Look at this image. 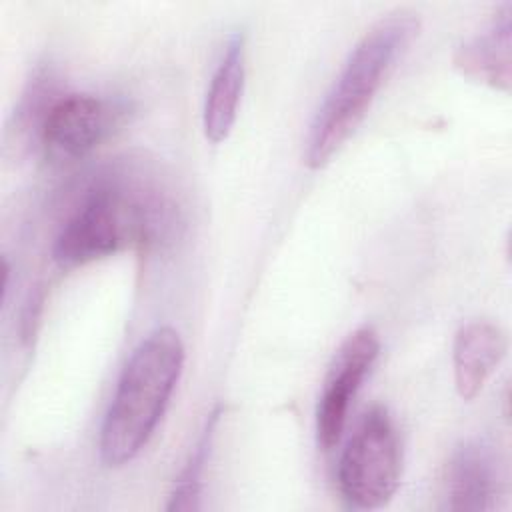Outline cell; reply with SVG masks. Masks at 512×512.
<instances>
[{
  "label": "cell",
  "instance_id": "cell-4",
  "mask_svg": "<svg viewBox=\"0 0 512 512\" xmlns=\"http://www.w3.org/2000/svg\"><path fill=\"white\" fill-rule=\"evenodd\" d=\"M400 476L402 448L396 426L384 406H372L342 450L340 492L354 508L374 510L396 494Z\"/></svg>",
  "mask_w": 512,
  "mask_h": 512
},
{
  "label": "cell",
  "instance_id": "cell-5",
  "mask_svg": "<svg viewBox=\"0 0 512 512\" xmlns=\"http://www.w3.org/2000/svg\"><path fill=\"white\" fill-rule=\"evenodd\" d=\"M380 340L374 328L362 326L354 330L338 348L316 408V436L322 450H332L344 430L348 408L356 396L364 376L374 364Z\"/></svg>",
  "mask_w": 512,
  "mask_h": 512
},
{
  "label": "cell",
  "instance_id": "cell-8",
  "mask_svg": "<svg viewBox=\"0 0 512 512\" xmlns=\"http://www.w3.org/2000/svg\"><path fill=\"white\" fill-rule=\"evenodd\" d=\"M506 348L508 340L504 330L488 320H472L456 332L452 360L460 398L472 400L478 396L488 376L504 358Z\"/></svg>",
  "mask_w": 512,
  "mask_h": 512
},
{
  "label": "cell",
  "instance_id": "cell-11",
  "mask_svg": "<svg viewBox=\"0 0 512 512\" xmlns=\"http://www.w3.org/2000/svg\"><path fill=\"white\" fill-rule=\"evenodd\" d=\"M218 420V412L210 414V422L206 424V430L202 434V438L196 444V450L192 452L188 464L184 466L182 474L178 476V480L174 482V490L170 494V502H168V510H196L198 498H200V478H202V470H204V462L210 450V438L214 434V424Z\"/></svg>",
  "mask_w": 512,
  "mask_h": 512
},
{
  "label": "cell",
  "instance_id": "cell-9",
  "mask_svg": "<svg viewBox=\"0 0 512 512\" xmlns=\"http://www.w3.org/2000/svg\"><path fill=\"white\" fill-rule=\"evenodd\" d=\"M244 76V36L236 32L230 36L224 56L210 80L202 112L204 134L214 144L226 140L236 122Z\"/></svg>",
  "mask_w": 512,
  "mask_h": 512
},
{
  "label": "cell",
  "instance_id": "cell-2",
  "mask_svg": "<svg viewBox=\"0 0 512 512\" xmlns=\"http://www.w3.org/2000/svg\"><path fill=\"white\" fill-rule=\"evenodd\" d=\"M184 368V344L176 330H152L132 352L100 428V458L122 466L138 456L158 426Z\"/></svg>",
  "mask_w": 512,
  "mask_h": 512
},
{
  "label": "cell",
  "instance_id": "cell-10",
  "mask_svg": "<svg viewBox=\"0 0 512 512\" xmlns=\"http://www.w3.org/2000/svg\"><path fill=\"white\" fill-rule=\"evenodd\" d=\"M510 12L502 14L482 34L464 42L454 54V66L468 78L496 90L510 88Z\"/></svg>",
  "mask_w": 512,
  "mask_h": 512
},
{
  "label": "cell",
  "instance_id": "cell-3",
  "mask_svg": "<svg viewBox=\"0 0 512 512\" xmlns=\"http://www.w3.org/2000/svg\"><path fill=\"white\" fill-rule=\"evenodd\" d=\"M162 200L142 196L118 180L94 184L84 202L62 224L52 256L60 268H76L112 256L130 240L150 242L166 228Z\"/></svg>",
  "mask_w": 512,
  "mask_h": 512
},
{
  "label": "cell",
  "instance_id": "cell-1",
  "mask_svg": "<svg viewBox=\"0 0 512 512\" xmlns=\"http://www.w3.org/2000/svg\"><path fill=\"white\" fill-rule=\"evenodd\" d=\"M418 26L414 12L400 10L364 32L312 120L304 150L308 168L326 166L354 134L396 58L418 34Z\"/></svg>",
  "mask_w": 512,
  "mask_h": 512
},
{
  "label": "cell",
  "instance_id": "cell-7",
  "mask_svg": "<svg viewBox=\"0 0 512 512\" xmlns=\"http://www.w3.org/2000/svg\"><path fill=\"white\" fill-rule=\"evenodd\" d=\"M498 492V468L488 448L478 442H466L456 448L444 470V508L490 510L496 506Z\"/></svg>",
  "mask_w": 512,
  "mask_h": 512
},
{
  "label": "cell",
  "instance_id": "cell-6",
  "mask_svg": "<svg viewBox=\"0 0 512 512\" xmlns=\"http://www.w3.org/2000/svg\"><path fill=\"white\" fill-rule=\"evenodd\" d=\"M116 118V108L106 100L92 94H64L46 106L40 140L48 156L78 160L108 136Z\"/></svg>",
  "mask_w": 512,
  "mask_h": 512
}]
</instances>
